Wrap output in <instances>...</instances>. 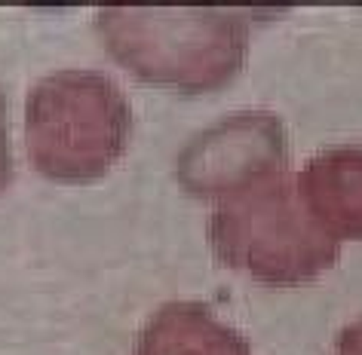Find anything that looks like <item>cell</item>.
Returning <instances> with one entry per match:
<instances>
[{
  "label": "cell",
  "instance_id": "cell-5",
  "mask_svg": "<svg viewBox=\"0 0 362 355\" xmlns=\"http://www.w3.org/2000/svg\"><path fill=\"white\" fill-rule=\"evenodd\" d=\"M295 181L307 212L332 239H362V148L316 153Z\"/></svg>",
  "mask_w": 362,
  "mask_h": 355
},
{
  "label": "cell",
  "instance_id": "cell-6",
  "mask_svg": "<svg viewBox=\"0 0 362 355\" xmlns=\"http://www.w3.org/2000/svg\"><path fill=\"white\" fill-rule=\"evenodd\" d=\"M135 355H252L246 337L197 300H169L141 327Z\"/></svg>",
  "mask_w": 362,
  "mask_h": 355
},
{
  "label": "cell",
  "instance_id": "cell-8",
  "mask_svg": "<svg viewBox=\"0 0 362 355\" xmlns=\"http://www.w3.org/2000/svg\"><path fill=\"white\" fill-rule=\"evenodd\" d=\"M332 355H362V315L341 331Z\"/></svg>",
  "mask_w": 362,
  "mask_h": 355
},
{
  "label": "cell",
  "instance_id": "cell-4",
  "mask_svg": "<svg viewBox=\"0 0 362 355\" xmlns=\"http://www.w3.org/2000/svg\"><path fill=\"white\" fill-rule=\"evenodd\" d=\"M283 120L270 111H240L194 135L178 153V184L197 199H224L261 178L286 172Z\"/></svg>",
  "mask_w": 362,
  "mask_h": 355
},
{
  "label": "cell",
  "instance_id": "cell-7",
  "mask_svg": "<svg viewBox=\"0 0 362 355\" xmlns=\"http://www.w3.org/2000/svg\"><path fill=\"white\" fill-rule=\"evenodd\" d=\"M13 181V150H10V126H6V95L0 89V193Z\"/></svg>",
  "mask_w": 362,
  "mask_h": 355
},
{
  "label": "cell",
  "instance_id": "cell-1",
  "mask_svg": "<svg viewBox=\"0 0 362 355\" xmlns=\"http://www.w3.org/2000/svg\"><path fill=\"white\" fill-rule=\"evenodd\" d=\"M95 31L107 56L151 86L203 95L240 74L249 13L221 6H105Z\"/></svg>",
  "mask_w": 362,
  "mask_h": 355
},
{
  "label": "cell",
  "instance_id": "cell-3",
  "mask_svg": "<svg viewBox=\"0 0 362 355\" xmlns=\"http://www.w3.org/2000/svg\"><path fill=\"white\" fill-rule=\"evenodd\" d=\"M132 138L123 89L98 71H56L25 98V153L49 181L89 184L107 175Z\"/></svg>",
  "mask_w": 362,
  "mask_h": 355
},
{
  "label": "cell",
  "instance_id": "cell-2",
  "mask_svg": "<svg viewBox=\"0 0 362 355\" xmlns=\"http://www.w3.org/2000/svg\"><path fill=\"white\" fill-rule=\"evenodd\" d=\"M209 242L224 267L267 288H298L334 267L341 242L307 212L298 181L286 172L218 199Z\"/></svg>",
  "mask_w": 362,
  "mask_h": 355
}]
</instances>
